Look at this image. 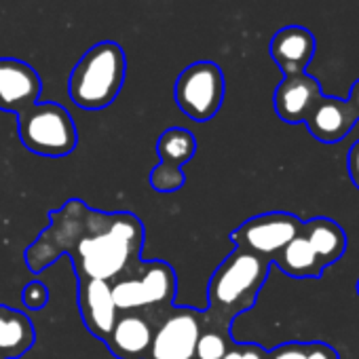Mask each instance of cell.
Wrapping results in <instances>:
<instances>
[{
	"instance_id": "obj_10",
	"label": "cell",
	"mask_w": 359,
	"mask_h": 359,
	"mask_svg": "<svg viewBox=\"0 0 359 359\" xmlns=\"http://www.w3.org/2000/svg\"><path fill=\"white\" fill-rule=\"evenodd\" d=\"M161 317L144 311H121L112 332L104 340L108 351L116 359H146Z\"/></svg>"
},
{
	"instance_id": "obj_15",
	"label": "cell",
	"mask_w": 359,
	"mask_h": 359,
	"mask_svg": "<svg viewBox=\"0 0 359 359\" xmlns=\"http://www.w3.org/2000/svg\"><path fill=\"white\" fill-rule=\"evenodd\" d=\"M315 55V36L302 26L281 28L271 41V57L285 76L302 74Z\"/></svg>"
},
{
	"instance_id": "obj_19",
	"label": "cell",
	"mask_w": 359,
	"mask_h": 359,
	"mask_svg": "<svg viewBox=\"0 0 359 359\" xmlns=\"http://www.w3.org/2000/svg\"><path fill=\"white\" fill-rule=\"evenodd\" d=\"M233 334L231 325L218 323L205 315V325L199 334L197 348H195V359H222L226 351L233 346Z\"/></svg>"
},
{
	"instance_id": "obj_18",
	"label": "cell",
	"mask_w": 359,
	"mask_h": 359,
	"mask_svg": "<svg viewBox=\"0 0 359 359\" xmlns=\"http://www.w3.org/2000/svg\"><path fill=\"white\" fill-rule=\"evenodd\" d=\"M273 264H277L287 277L294 279H319L325 271L302 231L275 256Z\"/></svg>"
},
{
	"instance_id": "obj_21",
	"label": "cell",
	"mask_w": 359,
	"mask_h": 359,
	"mask_svg": "<svg viewBox=\"0 0 359 359\" xmlns=\"http://www.w3.org/2000/svg\"><path fill=\"white\" fill-rule=\"evenodd\" d=\"M22 300H24V306L30 309V311H43L49 302V290L45 283L41 281H30L26 283L24 292H22Z\"/></svg>"
},
{
	"instance_id": "obj_16",
	"label": "cell",
	"mask_w": 359,
	"mask_h": 359,
	"mask_svg": "<svg viewBox=\"0 0 359 359\" xmlns=\"http://www.w3.org/2000/svg\"><path fill=\"white\" fill-rule=\"evenodd\" d=\"M36 340V332L26 313L0 306V359H20Z\"/></svg>"
},
{
	"instance_id": "obj_8",
	"label": "cell",
	"mask_w": 359,
	"mask_h": 359,
	"mask_svg": "<svg viewBox=\"0 0 359 359\" xmlns=\"http://www.w3.org/2000/svg\"><path fill=\"white\" fill-rule=\"evenodd\" d=\"M304 220L290 212H266L245 220L231 233L235 248L252 252L273 264L275 256L302 231Z\"/></svg>"
},
{
	"instance_id": "obj_2",
	"label": "cell",
	"mask_w": 359,
	"mask_h": 359,
	"mask_svg": "<svg viewBox=\"0 0 359 359\" xmlns=\"http://www.w3.org/2000/svg\"><path fill=\"white\" fill-rule=\"evenodd\" d=\"M269 260L235 248L210 279L205 315L218 323L233 325L239 315L256 304L269 279Z\"/></svg>"
},
{
	"instance_id": "obj_1",
	"label": "cell",
	"mask_w": 359,
	"mask_h": 359,
	"mask_svg": "<svg viewBox=\"0 0 359 359\" xmlns=\"http://www.w3.org/2000/svg\"><path fill=\"white\" fill-rule=\"evenodd\" d=\"M49 218L51 226L26 252V262L34 273L60 258L62 252H70L79 279L112 283L142 260L144 224L135 214H102L72 199Z\"/></svg>"
},
{
	"instance_id": "obj_12",
	"label": "cell",
	"mask_w": 359,
	"mask_h": 359,
	"mask_svg": "<svg viewBox=\"0 0 359 359\" xmlns=\"http://www.w3.org/2000/svg\"><path fill=\"white\" fill-rule=\"evenodd\" d=\"M79 311L85 327L104 342L118 317L110 283L87 277L79 279Z\"/></svg>"
},
{
	"instance_id": "obj_7",
	"label": "cell",
	"mask_w": 359,
	"mask_h": 359,
	"mask_svg": "<svg viewBox=\"0 0 359 359\" xmlns=\"http://www.w3.org/2000/svg\"><path fill=\"white\" fill-rule=\"evenodd\" d=\"M205 325V311L173 306L156 323L146 359H195L199 334Z\"/></svg>"
},
{
	"instance_id": "obj_22",
	"label": "cell",
	"mask_w": 359,
	"mask_h": 359,
	"mask_svg": "<svg viewBox=\"0 0 359 359\" xmlns=\"http://www.w3.org/2000/svg\"><path fill=\"white\" fill-rule=\"evenodd\" d=\"M222 359H269V351L254 342H233Z\"/></svg>"
},
{
	"instance_id": "obj_5",
	"label": "cell",
	"mask_w": 359,
	"mask_h": 359,
	"mask_svg": "<svg viewBox=\"0 0 359 359\" xmlns=\"http://www.w3.org/2000/svg\"><path fill=\"white\" fill-rule=\"evenodd\" d=\"M18 133L30 152L49 158L68 156L79 144L76 125L70 112L55 102L34 104L22 112L18 116Z\"/></svg>"
},
{
	"instance_id": "obj_11",
	"label": "cell",
	"mask_w": 359,
	"mask_h": 359,
	"mask_svg": "<svg viewBox=\"0 0 359 359\" xmlns=\"http://www.w3.org/2000/svg\"><path fill=\"white\" fill-rule=\"evenodd\" d=\"M41 91V76L30 64L13 57L0 60V110L20 116L39 104Z\"/></svg>"
},
{
	"instance_id": "obj_6",
	"label": "cell",
	"mask_w": 359,
	"mask_h": 359,
	"mask_svg": "<svg viewBox=\"0 0 359 359\" xmlns=\"http://www.w3.org/2000/svg\"><path fill=\"white\" fill-rule=\"evenodd\" d=\"M175 102L189 118L205 123L224 102V74L214 62H195L175 81Z\"/></svg>"
},
{
	"instance_id": "obj_17",
	"label": "cell",
	"mask_w": 359,
	"mask_h": 359,
	"mask_svg": "<svg viewBox=\"0 0 359 359\" xmlns=\"http://www.w3.org/2000/svg\"><path fill=\"white\" fill-rule=\"evenodd\" d=\"M302 235L327 269L336 264L346 252V235L342 226L330 218H311L302 224Z\"/></svg>"
},
{
	"instance_id": "obj_23",
	"label": "cell",
	"mask_w": 359,
	"mask_h": 359,
	"mask_svg": "<svg viewBox=\"0 0 359 359\" xmlns=\"http://www.w3.org/2000/svg\"><path fill=\"white\" fill-rule=\"evenodd\" d=\"M346 171H348L351 182L359 191V140L351 146V150L346 154Z\"/></svg>"
},
{
	"instance_id": "obj_24",
	"label": "cell",
	"mask_w": 359,
	"mask_h": 359,
	"mask_svg": "<svg viewBox=\"0 0 359 359\" xmlns=\"http://www.w3.org/2000/svg\"><path fill=\"white\" fill-rule=\"evenodd\" d=\"M348 104H351V108H353V112H355V116H357V121H359V81H355L353 83V87H351V93H348V100H346Z\"/></svg>"
},
{
	"instance_id": "obj_4",
	"label": "cell",
	"mask_w": 359,
	"mask_h": 359,
	"mask_svg": "<svg viewBox=\"0 0 359 359\" xmlns=\"http://www.w3.org/2000/svg\"><path fill=\"white\" fill-rule=\"evenodd\" d=\"M112 298L121 311H144L152 315H165L173 309L177 294L175 269L163 260L135 262L112 283Z\"/></svg>"
},
{
	"instance_id": "obj_3",
	"label": "cell",
	"mask_w": 359,
	"mask_h": 359,
	"mask_svg": "<svg viewBox=\"0 0 359 359\" xmlns=\"http://www.w3.org/2000/svg\"><path fill=\"white\" fill-rule=\"evenodd\" d=\"M127 60L121 45L104 41L93 45L74 66L68 93L72 102L83 110L108 108L125 83Z\"/></svg>"
},
{
	"instance_id": "obj_14",
	"label": "cell",
	"mask_w": 359,
	"mask_h": 359,
	"mask_svg": "<svg viewBox=\"0 0 359 359\" xmlns=\"http://www.w3.org/2000/svg\"><path fill=\"white\" fill-rule=\"evenodd\" d=\"M321 85L306 72L285 76L275 89V112L283 123H304L311 108L321 97Z\"/></svg>"
},
{
	"instance_id": "obj_9",
	"label": "cell",
	"mask_w": 359,
	"mask_h": 359,
	"mask_svg": "<svg viewBox=\"0 0 359 359\" xmlns=\"http://www.w3.org/2000/svg\"><path fill=\"white\" fill-rule=\"evenodd\" d=\"M156 152L161 163L148 175L150 187L156 193H177L187 182L182 165L189 163L197 152L195 135L184 127L165 129L156 142Z\"/></svg>"
},
{
	"instance_id": "obj_25",
	"label": "cell",
	"mask_w": 359,
	"mask_h": 359,
	"mask_svg": "<svg viewBox=\"0 0 359 359\" xmlns=\"http://www.w3.org/2000/svg\"><path fill=\"white\" fill-rule=\"evenodd\" d=\"M355 290H357V296H359V279H357V283H355Z\"/></svg>"
},
{
	"instance_id": "obj_13",
	"label": "cell",
	"mask_w": 359,
	"mask_h": 359,
	"mask_svg": "<svg viewBox=\"0 0 359 359\" xmlns=\"http://www.w3.org/2000/svg\"><path fill=\"white\" fill-rule=\"evenodd\" d=\"M357 116L346 100L321 95L317 104L311 108L304 125L309 127L311 135L321 144H338L342 142L348 131L355 127Z\"/></svg>"
},
{
	"instance_id": "obj_20",
	"label": "cell",
	"mask_w": 359,
	"mask_h": 359,
	"mask_svg": "<svg viewBox=\"0 0 359 359\" xmlns=\"http://www.w3.org/2000/svg\"><path fill=\"white\" fill-rule=\"evenodd\" d=\"M269 359H340L327 342H283L269 351Z\"/></svg>"
}]
</instances>
